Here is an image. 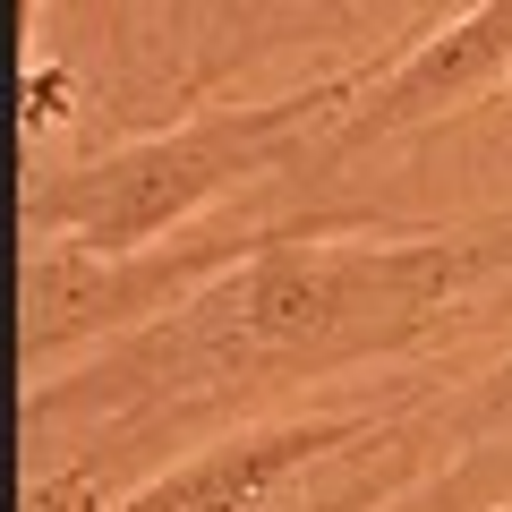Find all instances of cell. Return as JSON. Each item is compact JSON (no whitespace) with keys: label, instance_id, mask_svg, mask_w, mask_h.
<instances>
[{"label":"cell","instance_id":"cell-4","mask_svg":"<svg viewBox=\"0 0 512 512\" xmlns=\"http://www.w3.org/2000/svg\"><path fill=\"white\" fill-rule=\"evenodd\" d=\"M393 410H316V419H274V427H231L205 453L171 461V470L137 478L120 504L103 512H256L274 504L299 470H325V461L359 453Z\"/></svg>","mask_w":512,"mask_h":512},{"label":"cell","instance_id":"cell-5","mask_svg":"<svg viewBox=\"0 0 512 512\" xmlns=\"http://www.w3.org/2000/svg\"><path fill=\"white\" fill-rule=\"evenodd\" d=\"M504 77H512V0H470L453 26H436V35L419 43V52H402L393 69L367 77V94L342 111V128L325 137V163L367 154V146H393V137H410V128L453 120L461 103H478V94L504 86Z\"/></svg>","mask_w":512,"mask_h":512},{"label":"cell","instance_id":"cell-3","mask_svg":"<svg viewBox=\"0 0 512 512\" xmlns=\"http://www.w3.org/2000/svg\"><path fill=\"white\" fill-rule=\"evenodd\" d=\"M308 214L282 222H239V231H197V239H154V248H77V239H26V367L69 359L77 342H128V333L163 325L171 308L222 282L231 265L265 256L274 239H291Z\"/></svg>","mask_w":512,"mask_h":512},{"label":"cell","instance_id":"cell-6","mask_svg":"<svg viewBox=\"0 0 512 512\" xmlns=\"http://www.w3.org/2000/svg\"><path fill=\"white\" fill-rule=\"evenodd\" d=\"M444 427H453V444H495L512 436V359H495L487 376H470L461 393H444Z\"/></svg>","mask_w":512,"mask_h":512},{"label":"cell","instance_id":"cell-1","mask_svg":"<svg viewBox=\"0 0 512 512\" xmlns=\"http://www.w3.org/2000/svg\"><path fill=\"white\" fill-rule=\"evenodd\" d=\"M376 214L316 205L291 239L205 282L163 325L103 342L77 376H43L26 393V436H60L69 419L171 427L188 410H239L299 376L410 359L470 316L495 274H512V222L410 239H342Z\"/></svg>","mask_w":512,"mask_h":512},{"label":"cell","instance_id":"cell-2","mask_svg":"<svg viewBox=\"0 0 512 512\" xmlns=\"http://www.w3.org/2000/svg\"><path fill=\"white\" fill-rule=\"evenodd\" d=\"M367 77H316V86L274 94V103H222L163 128V137L43 171V180H26V239H77V248H103V256L154 248L163 231L197 222L214 197L274 180L299 146L325 154V137L367 94Z\"/></svg>","mask_w":512,"mask_h":512}]
</instances>
